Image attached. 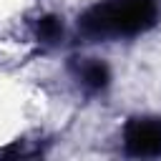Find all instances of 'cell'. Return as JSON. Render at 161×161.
I'll return each instance as SVG.
<instances>
[{
  "instance_id": "6da1fadb",
  "label": "cell",
  "mask_w": 161,
  "mask_h": 161,
  "mask_svg": "<svg viewBox=\"0 0 161 161\" xmlns=\"http://www.w3.org/2000/svg\"><path fill=\"white\" fill-rule=\"evenodd\" d=\"M156 20L153 0H106L93 5L80 18V30L93 38L136 35L151 28Z\"/></svg>"
},
{
  "instance_id": "7a4b0ae2",
  "label": "cell",
  "mask_w": 161,
  "mask_h": 161,
  "mask_svg": "<svg viewBox=\"0 0 161 161\" xmlns=\"http://www.w3.org/2000/svg\"><path fill=\"white\" fill-rule=\"evenodd\" d=\"M123 146L131 156H158L161 118H131L123 128Z\"/></svg>"
},
{
  "instance_id": "3957f363",
  "label": "cell",
  "mask_w": 161,
  "mask_h": 161,
  "mask_svg": "<svg viewBox=\"0 0 161 161\" xmlns=\"http://www.w3.org/2000/svg\"><path fill=\"white\" fill-rule=\"evenodd\" d=\"M86 86L91 88H106L108 86V68L101 63V60H88L83 63V70H80Z\"/></svg>"
},
{
  "instance_id": "277c9868",
  "label": "cell",
  "mask_w": 161,
  "mask_h": 161,
  "mask_svg": "<svg viewBox=\"0 0 161 161\" xmlns=\"http://www.w3.org/2000/svg\"><path fill=\"white\" fill-rule=\"evenodd\" d=\"M35 30H38V38L45 40V43H53V40H58V38L63 35V25H60V20H58L55 15L40 18L38 25H35Z\"/></svg>"
}]
</instances>
